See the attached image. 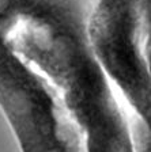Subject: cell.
<instances>
[{
  "label": "cell",
  "mask_w": 151,
  "mask_h": 152,
  "mask_svg": "<svg viewBox=\"0 0 151 152\" xmlns=\"http://www.w3.org/2000/svg\"><path fill=\"white\" fill-rule=\"evenodd\" d=\"M91 0H0V110L21 152H148L88 41Z\"/></svg>",
  "instance_id": "6da1fadb"
},
{
  "label": "cell",
  "mask_w": 151,
  "mask_h": 152,
  "mask_svg": "<svg viewBox=\"0 0 151 152\" xmlns=\"http://www.w3.org/2000/svg\"><path fill=\"white\" fill-rule=\"evenodd\" d=\"M87 33L110 82L136 117L150 125V0H98Z\"/></svg>",
  "instance_id": "7a4b0ae2"
}]
</instances>
